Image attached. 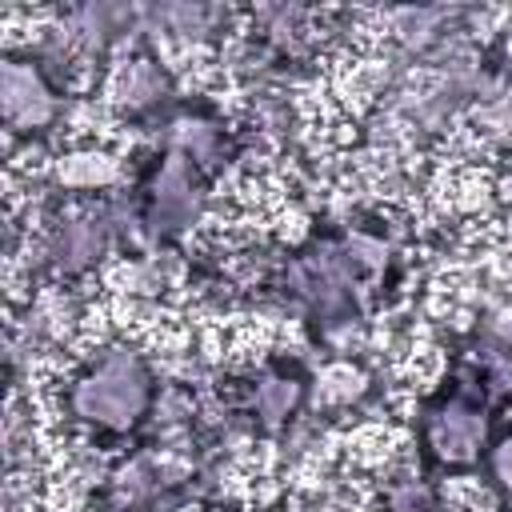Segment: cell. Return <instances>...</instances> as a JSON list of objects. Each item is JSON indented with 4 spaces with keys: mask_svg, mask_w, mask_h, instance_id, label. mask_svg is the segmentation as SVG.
I'll use <instances>...</instances> for the list:
<instances>
[{
    "mask_svg": "<svg viewBox=\"0 0 512 512\" xmlns=\"http://www.w3.org/2000/svg\"><path fill=\"white\" fill-rule=\"evenodd\" d=\"M72 404L80 416L108 424V428H128L144 404H148V376L132 352H104L100 364L76 384Z\"/></svg>",
    "mask_w": 512,
    "mask_h": 512,
    "instance_id": "1",
    "label": "cell"
},
{
    "mask_svg": "<svg viewBox=\"0 0 512 512\" xmlns=\"http://www.w3.org/2000/svg\"><path fill=\"white\" fill-rule=\"evenodd\" d=\"M0 104H4V120L12 128H36L52 116V96L40 80L36 68L8 60L0 72Z\"/></svg>",
    "mask_w": 512,
    "mask_h": 512,
    "instance_id": "2",
    "label": "cell"
},
{
    "mask_svg": "<svg viewBox=\"0 0 512 512\" xmlns=\"http://www.w3.org/2000/svg\"><path fill=\"white\" fill-rule=\"evenodd\" d=\"M432 436H436V448H440L448 460H464V456L476 452V444H480V436H484V420H480V412L452 404V408H444V412L436 416Z\"/></svg>",
    "mask_w": 512,
    "mask_h": 512,
    "instance_id": "3",
    "label": "cell"
},
{
    "mask_svg": "<svg viewBox=\"0 0 512 512\" xmlns=\"http://www.w3.org/2000/svg\"><path fill=\"white\" fill-rule=\"evenodd\" d=\"M104 248V224L100 220H72L56 236V252L64 268H84Z\"/></svg>",
    "mask_w": 512,
    "mask_h": 512,
    "instance_id": "4",
    "label": "cell"
},
{
    "mask_svg": "<svg viewBox=\"0 0 512 512\" xmlns=\"http://www.w3.org/2000/svg\"><path fill=\"white\" fill-rule=\"evenodd\" d=\"M120 100L124 104H132V108H140V104H152L160 92H164V72L152 64V60H132L128 68H124V76H120Z\"/></svg>",
    "mask_w": 512,
    "mask_h": 512,
    "instance_id": "5",
    "label": "cell"
},
{
    "mask_svg": "<svg viewBox=\"0 0 512 512\" xmlns=\"http://www.w3.org/2000/svg\"><path fill=\"white\" fill-rule=\"evenodd\" d=\"M60 180L76 184V188H92V184H104L112 180V160L100 156V152H80V156H68L60 164Z\"/></svg>",
    "mask_w": 512,
    "mask_h": 512,
    "instance_id": "6",
    "label": "cell"
},
{
    "mask_svg": "<svg viewBox=\"0 0 512 512\" xmlns=\"http://www.w3.org/2000/svg\"><path fill=\"white\" fill-rule=\"evenodd\" d=\"M292 400H296V384H288V380H268V384H260L256 408H260V416H264L268 424H276V420L292 408Z\"/></svg>",
    "mask_w": 512,
    "mask_h": 512,
    "instance_id": "7",
    "label": "cell"
},
{
    "mask_svg": "<svg viewBox=\"0 0 512 512\" xmlns=\"http://www.w3.org/2000/svg\"><path fill=\"white\" fill-rule=\"evenodd\" d=\"M496 476H500V480L512 488V436H508V440L496 448Z\"/></svg>",
    "mask_w": 512,
    "mask_h": 512,
    "instance_id": "8",
    "label": "cell"
}]
</instances>
